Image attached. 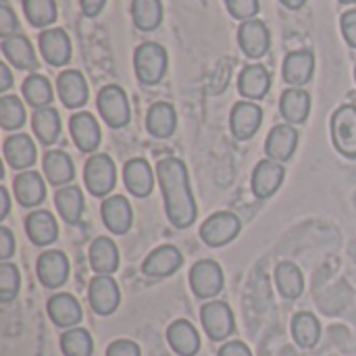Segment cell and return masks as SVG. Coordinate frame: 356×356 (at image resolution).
I'll return each instance as SVG.
<instances>
[{
    "label": "cell",
    "mask_w": 356,
    "mask_h": 356,
    "mask_svg": "<svg viewBox=\"0 0 356 356\" xmlns=\"http://www.w3.org/2000/svg\"><path fill=\"white\" fill-rule=\"evenodd\" d=\"M156 179L165 198V213L173 227L188 229L198 217V207L192 194L188 167L177 156H167L156 165Z\"/></svg>",
    "instance_id": "cell-1"
},
{
    "label": "cell",
    "mask_w": 356,
    "mask_h": 356,
    "mask_svg": "<svg viewBox=\"0 0 356 356\" xmlns=\"http://www.w3.org/2000/svg\"><path fill=\"white\" fill-rule=\"evenodd\" d=\"M169 54L156 42H144L134 52V69L136 77L144 86H156L167 75Z\"/></svg>",
    "instance_id": "cell-2"
},
{
    "label": "cell",
    "mask_w": 356,
    "mask_h": 356,
    "mask_svg": "<svg viewBox=\"0 0 356 356\" xmlns=\"http://www.w3.org/2000/svg\"><path fill=\"white\" fill-rule=\"evenodd\" d=\"M98 111L102 121L113 127V129H123L129 125L131 121V108H129V100L127 94L121 86L117 83H108L98 92Z\"/></svg>",
    "instance_id": "cell-3"
},
{
    "label": "cell",
    "mask_w": 356,
    "mask_h": 356,
    "mask_svg": "<svg viewBox=\"0 0 356 356\" xmlns=\"http://www.w3.org/2000/svg\"><path fill=\"white\" fill-rule=\"evenodd\" d=\"M83 184L96 198H104L117 184V167L108 154H92L83 167Z\"/></svg>",
    "instance_id": "cell-4"
},
{
    "label": "cell",
    "mask_w": 356,
    "mask_h": 356,
    "mask_svg": "<svg viewBox=\"0 0 356 356\" xmlns=\"http://www.w3.org/2000/svg\"><path fill=\"white\" fill-rule=\"evenodd\" d=\"M240 229L242 221L238 215L229 211H219L200 225V240L211 248H221L234 242L240 236Z\"/></svg>",
    "instance_id": "cell-5"
},
{
    "label": "cell",
    "mask_w": 356,
    "mask_h": 356,
    "mask_svg": "<svg viewBox=\"0 0 356 356\" xmlns=\"http://www.w3.org/2000/svg\"><path fill=\"white\" fill-rule=\"evenodd\" d=\"M332 142L336 150L346 156L356 159V106L355 104H342L332 115Z\"/></svg>",
    "instance_id": "cell-6"
},
{
    "label": "cell",
    "mask_w": 356,
    "mask_h": 356,
    "mask_svg": "<svg viewBox=\"0 0 356 356\" xmlns=\"http://www.w3.org/2000/svg\"><path fill=\"white\" fill-rule=\"evenodd\" d=\"M200 319H202V327L207 332V336L213 342H223L225 338H229L236 330V321H234V313L229 309L227 302L223 300H213L207 302L200 309Z\"/></svg>",
    "instance_id": "cell-7"
},
{
    "label": "cell",
    "mask_w": 356,
    "mask_h": 356,
    "mask_svg": "<svg viewBox=\"0 0 356 356\" xmlns=\"http://www.w3.org/2000/svg\"><path fill=\"white\" fill-rule=\"evenodd\" d=\"M223 284H225L223 269H221V265L217 261L204 259V261H198L190 269V286H192V292L198 298H202V300L217 296L223 290Z\"/></svg>",
    "instance_id": "cell-8"
},
{
    "label": "cell",
    "mask_w": 356,
    "mask_h": 356,
    "mask_svg": "<svg viewBox=\"0 0 356 356\" xmlns=\"http://www.w3.org/2000/svg\"><path fill=\"white\" fill-rule=\"evenodd\" d=\"M286 179V167L277 161H271V159H265L261 161L254 171H252V179H250V186H252V194L257 200H267L271 198L273 194H277V190L282 188Z\"/></svg>",
    "instance_id": "cell-9"
},
{
    "label": "cell",
    "mask_w": 356,
    "mask_h": 356,
    "mask_svg": "<svg viewBox=\"0 0 356 356\" xmlns=\"http://www.w3.org/2000/svg\"><path fill=\"white\" fill-rule=\"evenodd\" d=\"M263 123V108L252 100H240L229 115V129L236 140H250Z\"/></svg>",
    "instance_id": "cell-10"
},
{
    "label": "cell",
    "mask_w": 356,
    "mask_h": 356,
    "mask_svg": "<svg viewBox=\"0 0 356 356\" xmlns=\"http://www.w3.org/2000/svg\"><path fill=\"white\" fill-rule=\"evenodd\" d=\"M88 300L96 315H100V317L113 315L121 302V292H119L117 282L111 275H96L90 282Z\"/></svg>",
    "instance_id": "cell-11"
},
{
    "label": "cell",
    "mask_w": 356,
    "mask_h": 356,
    "mask_svg": "<svg viewBox=\"0 0 356 356\" xmlns=\"http://www.w3.org/2000/svg\"><path fill=\"white\" fill-rule=\"evenodd\" d=\"M238 44L248 58L265 56L267 50L271 48V33H269V27L265 25V21H261V19L244 21L238 29Z\"/></svg>",
    "instance_id": "cell-12"
},
{
    "label": "cell",
    "mask_w": 356,
    "mask_h": 356,
    "mask_svg": "<svg viewBox=\"0 0 356 356\" xmlns=\"http://www.w3.org/2000/svg\"><path fill=\"white\" fill-rule=\"evenodd\" d=\"M35 271L44 288H60L69 277V259L60 250H46L38 257Z\"/></svg>",
    "instance_id": "cell-13"
},
{
    "label": "cell",
    "mask_w": 356,
    "mask_h": 356,
    "mask_svg": "<svg viewBox=\"0 0 356 356\" xmlns=\"http://www.w3.org/2000/svg\"><path fill=\"white\" fill-rule=\"evenodd\" d=\"M100 215H102V223L111 234L123 236L131 229L134 223V211L131 204L125 196H108L102 200L100 207Z\"/></svg>",
    "instance_id": "cell-14"
},
{
    "label": "cell",
    "mask_w": 356,
    "mask_h": 356,
    "mask_svg": "<svg viewBox=\"0 0 356 356\" xmlns=\"http://www.w3.org/2000/svg\"><path fill=\"white\" fill-rule=\"evenodd\" d=\"M315 73V54L313 50H292L284 58L282 75L290 88H302L313 79Z\"/></svg>",
    "instance_id": "cell-15"
},
{
    "label": "cell",
    "mask_w": 356,
    "mask_h": 356,
    "mask_svg": "<svg viewBox=\"0 0 356 356\" xmlns=\"http://www.w3.org/2000/svg\"><path fill=\"white\" fill-rule=\"evenodd\" d=\"M298 131L294 125L290 123H282V125H275L269 136H267V142H265V152L271 161H277V163H286L294 156L296 152V146H298Z\"/></svg>",
    "instance_id": "cell-16"
},
{
    "label": "cell",
    "mask_w": 356,
    "mask_h": 356,
    "mask_svg": "<svg viewBox=\"0 0 356 356\" xmlns=\"http://www.w3.org/2000/svg\"><path fill=\"white\" fill-rule=\"evenodd\" d=\"M181 263H184V257L177 246H171V244L159 246L156 250H152L146 257V261L142 265V273L152 280L169 277L181 267Z\"/></svg>",
    "instance_id": "cell-17"
},
{
    "label": "cell",
    "mask_w": 356,
    "mask_h": 356,
    "mask_svg": "<svg viewBox=\"0 0 356 356\" xmlns=\"http://www.w3.org/2000/svg\"><path fill=\"white\" fill-rule=\"evenodd\" d=\"M40 52L52 67H65L71 60V40L60 27H48L40 33Z\"/></svg>",
    "instance_id": "cell-18"
},
{
    "label": "cell",
    "mask_w": 356,
    "mask_h": 356,
    "mask_svg": "<svg viewBox=\"0 0 356 356\" xmlns=\"http://www.w3.org/2000/svg\"><path fill=\"white\" fill-rule=\"evenodd\" d=\"M69 131H71L75 146L81 152H94L100 146V140H102L100 125L96 117L90 113H75L69 119Z\"/></svg>",
    "instance_id": "cell-19"
},
{
    "label": "cell",
    "mask_w": 356,
    "mask_h": 356,
    "mask_svg": "<svg viewBox=\"0 0 356 356\" xmlns=\"http://www.w3.org/2000/svg\"><path fill=\"white\" fill-rule=\"evenodd\" d=\"M123 181L129 194L136 198H146L150 196L154 188V171L146 159H131L123 167Z\"/></svg>",
    "instance_id": "cell-20"
},
{
    "label": "cell",
    "mask_w": 356,
    "mask_h": 356,
    "mask_svg": "<svg viewBox=\"0 0 356 356\" xmlns=\"http://www.w3.org/2000/svg\"><path fill=\"white\" fill-rule=\"evenodd\" d=\"M56 90L60 102L67 108H79L88 102V81L77 69H67L56 77Z\"/></svg>",
    "instance_id": "cell-21"
},
{
    "label": "cell",
    "mask_w": 356,
    "mask_h": 356,
    "mask_svg": "<svg viewBox=\"0 0 356 356\" xmlns=\"http://www.w3.org/2000/svg\"><path fill=\"white\" fill-rule=\"evenodd\" d=\"M13 190L17 196V202L25 209H33L40 207L46 198V184L42 179V175L38 171H21L15 181H13Z\"/></svg>",
    "instance_id": "cell-22"
},
{
    "label": "cell",
    "mask_w": 356,
    "mask_h": 356,
    "mask_svg": "<svg viewBox=\"0 0 356 356\" xmlns=\"http://www.w3.org/2000/svg\"><path fill=\"white\" fill-rule=\"evenodd\" d=\"M2 54L6 56V60L21 69V71H35L38 69V56L35 50L31 46V42L23 35V33H15L8 38H2Z\"/></svg>",
    "instance_id": "cell-23"
},
{
    "label": "cell",
    "mask_w": 356,
    "mask_h": 356,
    "mask_svg": "<svg viewBox=\"0 0 356 356\" xmlns=\"http://www.w3.org/2000/svg\"><path fill=\"white\" fill-rule=\"evenodd\" d=\"M4 159L6 163L17 169V171H27L29 167H33L35 163V156H38V150H35V144L33 140L27 136V134H15V136H8L4 140Z\"/></svg>",
    "instance_id": "cell-24"
},
{
    "label": "cell",
    "mask_w": 356,
    "mask_h": 356,
    "mask_svg": "<svg viewBox=\"0 0 356 356\" xmlns=\"http://www.w3.org/2000/svg\"><path fill=\"white\" fill-rule=\"evenodd\" d=\"M271 88V75L267 71L265 65L254 63L242 69L240 77H238V92L246 98V100H261L267 96Z\"/></svg>",
    "instance_id": "cell-25"
},
{
    "label": "cell",
    "mask_w": 356,
    "mask_h": 356,
    "mask_svg": "<svg viewBox=\"0 0 356 356\" xmlns=\"http://www.w3.org/2000/svg\"><path fill=\"white\" fill-rule=\"evenodd\" d=\"M280 113L290 125H302L311 113V94L302 88H288L280 98Z\"/></svg>",
    "instance_id": "cell-26"
},
{
    "label": "cell",
    "mask_w": 356,
    "mask_h": 356,
    "mask_svg": "<svg viewBox=\"0 0 356 356\" xmlns=\"http://www.w3.org/2000/svg\"><path fill=\"white\" fill-rule=\"evenodd\" d=\"M46 311H48L52 323L63 330H71L81 321V305L71 294H54L48 300Z\"/></svg>",
    "instance_id": "cell-27"
},
{
    "label": "cell",
    "mask_w": 356,
    "mask_h": 356,
    "mask_svg": "<svg viewBox=\"0 0 356 356\" xmlns=\"http://www.w3.org/2000/svg\"><path fill=\"white\" fill-rule=\"evenodd\" d=\"M167 342L179 356H196L200 350V336L190 321L177 319L167 327Z\"/></svg>",
    "instance_id": "cell-28"
},
{
    "label": "cell",
    "mask_w": 356,
    "mask_h": 356,
    "mask_svg": "<svg viewBox=\"0 0 356 356\" xmlns=\"http://www.w3.org/2000/svg\"><path fill=\"white\" fill-rule=\"evenodd\" d=\"M25 232H27V238L35 246L44 248V246H50V244L56 242V238H58V223L50 215V211H33L25 219Z\"/></svg>",
    "instance_id": "cell-29"
},
{
    "label": "cell",
    "mask_w": 356,
    "mask_h": 356,
    "mask_svg": "<svg viewBox=\"0 0 356 356\" xmlns=\"http://www.w3.org/2000/svg\"><path fill=\"white\" fill-rule=\"evenodd\" d=\"M177 127V113L175 106L169 102H154L146 113V129L152 138L165 140L175 134Z\"/></svg>",
    "instance_id": "cell-30"
},
{
    "label": "cell",
    "mask_w": 356,
    "mask_h": 356,
    "mask_svg": "<svg viewBox=\"0 0 356 356\" xmlns=\"http://www.w3.org/2000/svg\"><path fill=\"white\" fill-rule=\"evenodd\" d=\"M90 267L96 271V275H113L119 269V248L111 238L100 236L92 242Z\"/></svg>",
    "instance_id": "cell-31"
},
{
    "label": "cell",
    "mask_w": 356,
    "mask_h": 356,
    "mask_svg": "<svg viewBox=\"0 0 356 356\" xmlns=\"http://www.w3.org/2000/svg\"><path fill=\"white\" fill-rule=\"evenodd\" d=\"M44 175L50 186H69L75 177L73 159L65 150H48L44 154Z\"/></svg>",
    "instance_id": "cell-32"
},
{
    "label": "cell",
    "mask_w": 356,
    "mask_h": 356,
    "mask_svg": "<svg viewBox=\"0 0 356 356\" xmlns=\"http://www.w3.org/2000/svg\"><path fill=\"white\" fill-rule=\"evenodd\" d=\"M54 202H56V209L60 213V217L65 219V223L69 225H77L81 221V215H83V209H86V202H83V192L79 186H63L56 196H54Z\"/></svg>",
    "instance_id": "cell-33"
},
{
    "label": "cell",
    "mask_w": 356,
    "mask_h": 356,
    "mask_svg": "<svg viewBox=\"0 0 356 356\" xmlns=\"http://www.w3.org/2000/svg\"><path fill=\"white\" fill-rule=\"evenodd\" d=\"M31 127H33L35 138L44 146H52L60 136V115H58V111L52 108V106H44V108L33 111Z\"/></svg>",
    "instance_id": "cell-34"
},
{
    "label": "cell",
    "mask_w": 356,
    "mask_h": 356,
    "mask_svg": "<svg viewBox=\"0 0 356 356\" xmlns=\"http://www.w3.org/2000/svg\"><path fill=\"white\" fill-rule=\"evenodd\" d=\"M275 284H277V290L284 298L288 300H294L298 298L302 292H305V277H302V271L298 265L290 263V261H284L277 265L275 269Z\"/></svg>",
    "instance_id": "cell-35"
},
{
    "label": "cell",
    "mask_w": 356,
    "mask_h": 356,
    "mask_svg": "<svg viewBox=\"0 0 356 356\" xmlns=\"http://www.w3.org/2000/svg\"><path fill=\"white\" fill-rule=\"evenodd\" d=\"M131 17H134V25L140 31H154L163 23V2L161 0H134Z\"/></svg>",
    "instance_id": "cell-36"
},
{
    "label": "cell",
    "mask_w": 356,
    "mask_h": 356,
    "mask_svg": "<svg viewBox=\"0 0 356 356\" xmlns=\"http://www.w3.org/2000/svg\"><path fill=\"white\" fill-rule=\"evenodd\" d=\"M23 98L27 100L29 106H33L38 111V108H44V106H50L52 104L54 92H52L50 81L44 75L31 73L23 81Z\"/></svg>",
    "instance_id": "cell-37"
},
{
    "label": "cell",
    "mask_w": 356,
    "mask_h": 356,
    "mask_svg": "<svg viewBox=\"0 0 356 356\" xmlns=\"http://www.w3.org/2000/svg\"><path fill=\"white\" fill-rule=\"evenodd\" d=\"M292 336L300 348H313L321 338V323L313 313H298L292 319Z\"/></svg>",
    "instance_id": "cell-38"
},
{
    "label": "cell",
    "mask_w": 356,
    "mask_h": 356,
    "mask_svg": "<svg viewBox=\"0 0 356 356\" xmlns=\"http://www.w3.org/2000/svg\"><path fill=\"white\" fill-rule=\"evenodd\" d=\"M23 10H25L27 21L40 29L50 27L58 17L54 0H23Z\"/></svg>",
    "instance_id": "cell-39"
},
{
    "label": "cell",
    "mask_w": 356,
    "mask_h": 356,
    "mask_svg": "<svg viewBox=\"0 0 356 356\" xmlns=\"http://www.w3.org/2000/svg\"><path fill=\"white\" fill-rule=\"evenodd\" d=\"M60 350L65 356H92V336L81 327H71L60 336Z\"/></svg>",
    "instance_id": "cell-40"
},
{
    "label": "cell",
    "mask_w": 356,
    "mask_h": 356,
    "mask_svg": "<svg viewBox=\"0 0 356 356\" xmlns=\"http://www.w3.org/2000/svg\"><path fill=\"white\" fill-rule=\"evenodd\" d=\"M25 123V106L17 96H2L0 98V125L6 131H15Z\"/></svg>",
    "instance_id": "cell-41"
},
{
    "label": "cell",
    "mask_w": 356,
    "mask_h": 356,
    "mask_svg": "<svg viewBox=\"0 0 356 356\" xmlns=\"http://www.w3.org/2000/svg\"><path fill=\"white\" fill-rule=\"evenodd\" d=\"M19 284H21V273H19L17 265L2 263L0 265V300L2 302L15 300V296L19 292Z\"/></svg>",
    "instance_id": "cell-42"
},
{
    "label": "cell",
    "mask_w": 356,
    "mask_h": 356,
    "mask_svg": "<svg viewBox=\"0 0 356 356\" xmlns=\"http://www.w3.org/2000/svg\"><path fill=\"white\" fill-rule=\"evenodd\" d=\"M225 6H227V13L238 19V21H250L259 15V0H225Z\"/></svg>",
    "instance_id": "cell-43"
},
{
    "label": "cell",
    "mask_w": 356,
    "mask_h": 356,
    "mask_svg": "<svg viewBox=\"0 0 356 356\" xmlns=\"http://www.w3.org/2000/svg\"><path fill=\"white\" fill-rule=\"evenodd\" d=\"M17 29H19L17 15L13 13V8L8 6V2L2 0V2H0V35H2V38L15 35Z\"/></svg>",
    "instance_id": "cell-44"
},
{
    "label": "cell",
    "mask_w": 356,
    "mask_h": 356,
    "mask_svg": "<svg viewBox=\"0 0 356 356\" xmlns=\"http://www.w3.org/2000/svg\"><path fill=\"white\" fill-rule=\"evenodd\" d=\"M340 27H342V35H344L346 44L350 48H356V8H350L342 15Z\"/></svg>",
    "instance_id": "cell-45"
},
{
    "label": "cell",
    "mask_w": 356,
    "mask_h": 356,
    "mask_svg": "<svg viewBox=\"0 0 356 356\" xmlns=\"http://www.w3.org/2000/svg\"><path fill=\"white\" fill-rule=\"evenodd\" d=\"M106 356H142V350L131 340H115L106 348Z\"/></svg>",
    "instance_id": "cell-46"
},
{
    "label": "cell",
    "mask_w": 356,
    "mask_h": 356,
    "mask_svg": "<svg viewBox=\"0 0 356 356\" xmlns=\"http://www.w3.org/2000/svg\"><path fill=\"white\" fill-rule=\"evenodd\" d=\"M15 254V236L8 227H0V261L6 263Z\"/></svg>",
    "instance_id": "cell-47"
},
{
    "label": "cell",
    "mask_w": 356,
    "mask_h": 356,
    "mask_svg": "<svg viewBox=\"0 0 356 356\" xmlns=\"http://www.w3.org/2000/svg\"><path fill=\"white\" fill-rule=\"evenodd\" d=\"M217 356H252V353L244 342H227L221 346Z\"/></svg>",
    "instance_id": "cell-48"
},
{
    "label": "cell",
    "mask_w": 356,
    "mask_h": 356,
    "mask_svg": "<svg viewBox=\"0 0 356 356\" xmlns=\"http://www.w3.org/2000/svg\"><path fill=\"white\" fill-rule=\"evenodd\" d=\"M79 4H81V13H83L86 17L94 19V17H98V15L102 13L106 0H79Z\"/></svg>",
    "instance_id": "cell-49"
},
{
    "label": "cell",
    "mask_w": 356,
    "mask_h": 356,
    "mask_svg": "<svg viewBox=\"0 0 356 356\" xmlns=\"http://www.w3.org/2000/svg\"><path fill=\"white\" fill-rule=\"evenodd\" d=\"M13 86V73L6 63H0V92H6Z\"/></svg>",
    "instance_id": "cell-50"
},
{
    "label": "cell",
    "mask_w": 356,
    "mask_h": 356,
    "mask_svg": "<svg viewBox=\"0 0 356 356\" xmlns=\"http://www.w3.org/2000/svg\"><path fill=\"white\" fill-rule=\"evenodd\" d=\"M10 211V196H8V190L6 188H0V219H6Z\"/></svg>",
    "instance_id": "cell-51"
},
{
    "label": "cell",
    "mask_w": 356,
    "mask_h": 356,
    "mask_svg": "<svg viewBox=\"0 0 356 356\" xmlns=\"http://www.w3.org/2000/svg\"><path fill=\"white\" fill-rule=\"evenodd\" d=\"M286 8H290V10H300L305 4H307V0H280Z\"/></svg>",
    "instance_id": "cell-52"
},
{
    "label": "cell",
    "mask_w": 356,
    "mask_h": 356,
    "mask_svg": "<svg viewBox=\"0 0 356 356\" xmlns=\"http://www.w3.org/2000/svg\"><path fill=\"white\" fill-rule=\"evenodd\" d=\"M338 2H342V4H356V0H338Z\"/></svg>",
    "instance_id": "cell-53"
},
{
    "label": "cell",
    "mask_w": 356,
    "mask_h": 356,
    "mask_svg": "<svg viewBox=\"0 0 356 356\" xmlns=\"http://www.w3.org/2000/svg\"><path fill=\"white\" fill-rule=\"evenodd\" d=\"M355 79H356V67H355Z\"/></svg>",
    "instance_id": "cell-54"
}]
</instances>
